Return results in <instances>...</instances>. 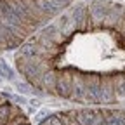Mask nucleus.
I'll use <instances>...</instances> for the list:
<instances>
[{
    "label": "nucleus",
    "instance_id": "9",
    "mask_svg": "<svg viewBox=\"0 0 125 125\" xmlns=\"http://www.w3.org/2000/svg\"><path fill=\"white\" fill-rule=\"evenodd\" d=\"M10 108H12V103H10V101L0 103V123H7V122H9Z\"/></svg>",
    "mask_w": 125,
    "mask_h": 125
},
{
    "label": "nucleus",
    "instance_id": "13",
    "mask_svg": "<svg viewBox=\"0 0 125 125\" xmlns=\"http://www.w3.org/2000/svg\"><path fill=\"white\" fill-rule=\"evenodd\" d=\"M51 113H52V111H49V109H45V108H40L38 111L35 113V122H37V123H38V122H42L43 118H47V116H49Z\"/></svg>",
    "mask_w": 125,
    "mask_h": 125
},
{
    "label": "nucleus",
    "instance_id": "3",
    "mask_svg": "<svg viewBox=\"0 0 125 125\" xmlns=\"http://www.w3.org/2000/svg\"><path fill=\"white\" fill-rule=\"evenodd\" d=\"M99 76H101V73H96V71L83 73V87H85L83 104H97V106H101V99H99Z\"/></svg>",
    "mask_w": 125,
    "mask_h": 125
},
{
    "label": "nucleus",
    "instance_id": "12",
    "mask_svg": "<svg viewBox=\"0 0 125 125\" xmlns=\"http://www.w3.org/2000/svg\"><path fill=\"white\" fill-rule=\"evenodd\" d=\"M10 103H12V104H18V106L21 108V106H26V104H28V97L23 96V94H12Z\"/></svg>",
    "mask_w": 125,
    "mask_h": 125
},
{
    "label": "nucleus",
    "instance_id": "1",
    "mask_svg": "<svg viewBox=\"0 0 125 125\" xmlns=\"http://www.w3.org/2000/svg\"><path fill=\"white\" fill-rule=\"evenodd\" d=\"M70 18L75 24V30L76 33H89V31H92L90 24H89V9H87V2H83V0H80V2H76L70 7L68 10Z\"/></svg>",
    "mask_w": 125,
    "mask_h": 125
},
{
    "label": "nucleus",
    "instance_id": "2",
    "mask_svg": "<svg viewBox=\"0 0 125 125\" xmlns=\"http://www.w3.org/2000/svg\"><path fill=\"white\" fill-rule=\"evenodd\" d=\"M113 0H94V2L87 4L89 9V24L92 28V31H101V24L103 19L108 12V9L111 7Z\"/></svg>",
    "mask_w": 125,
    "mask_h": 125
},
{
    "label": "nucleus",
    "instance_id": "14",
    "mask_svg": "<svg viewBox=\"0 0 125 125\" xmlns=\"http://www.w3.org/2000/svg\"><path fill=\"white\" fill-rule=\"evenodd\" d=\"M28 104H30L31 108H35V109H40V106H42L40 99H37V97H31V99H28Z\"/></svg>",
    "mask_w": 125,
    "mask_h": 125
},
{
    "label": "nucleus",
    "instance_id": "18",
    "mask_svg": "<svg viewBox=\"0 0 125 125\" xmlns=\"http://www.w3.org/2000/svg\"><path fill=\"white\" fill-rule=\"evenodd\" d=\"M0 125H7V123H0Z\"/></svg>",
    "mask_w": 125,
    "mask_h": 125
},
{
    "label": "nucleus",
    "instance_id": "10",
    "mask_svg": "<svg viewBox=\"0 0 125 125\" xmlns=\"http://www.w3.org/2000/svg\"><path fill=\"white\" fill-rule=\"evenodd\" d=\"M12 85H14L16 90H18V94H23V96H30V94H31V96H33V87H31L30 83H26V82H18V80H16Z\"/></svg>",
    "mask_w": 125,
    "mask_h": 125
},
{
    "label": "nucleus",
    "instance_id": "17",
    "mask_svg": "<svg viewBox=\"0 0 125 125\" xmlns=\"http://www.w3.org/2000/svg\"><path fill=\"white\" fill-rule=\"evenodd\" d=\"M23 125H31V123H30V122H28V123H23Z\"/></svg>",
    "mask_w": 125,
    "mask_h": 125
},
{
    "label": "nucleus",
    "instance_id": "16",
    "mask_svg": "<svg viewBox=\"0 0 125 125\" xmlns=\"http://www.w3.org/2000/svg\"><path fill=\"white\" fill-rule=\"evenodd\" d=\"M103 125H109V123H108V122H104V123H103Z\"/></svg>",
    "mask_w": 125,
    "mask_h": 125
},
{
    "label": "nucleus",
    "instance_id": "6",
    "mask_svg": "<svg viewBox=\"0 0 125 125\" xmlns=\"http://www.w3.org/2000/svg\"><path fill=\"white\" fill-rule=\"evenodd\" d=\"M111 82H113V90L116 104L125 103V80H123V71H113L111 73Z\"/></svg>",
    "mask_w": 125,
    "mask_h": 125
},
{
    "label": "nucleus",
    "instance_id": "7",
    "mask_svg": "<svg viewBox=\"0 0 125 125\" xmlns=\"http://www.w3.org/2000/svg\"><path fill=\"white\" fill-rule=\"evenodd\" d=\"M56 80H57L56 70H49V71H45L42 75L40 83H42V89L47 92V96H54L56 97Z\"/></svg>",
    "mask_w": 125,
    "mask_h": 125
},
{
    "label": "nucleus",
    "instance_id": "8",
    "mask_svg": "<svg viewBox=\"0 0 125 125\" xmlns=\"http://www.w3.org/2000/svg\"><path fill=\"white\" fill-rule=\"evenodd\" d=\"M92 116H94V108H90V106L76 109V122L80 125H90Z\"/></svg>",
    "mask_w": 125,
    "mask_h": 125
},
{
    "label": "nucleus",
    "instance_id": "4",
    "mask_svg": "<svg viewBox=\"0 0 125 125\" xmlns=\"http://www.w3.org/2000/svg\"><path fill=\"white\" fill-rule=\"evenodd\" d=\"M99 99H101V106L104 108H111L113 104H116L111 73H101L99 76Z\"/></svg>",
    "mask_w": 125,
    "mask_h": 125
},
{
    "label": "nucleus",
    "instance_id": "11",
    "mask_svg": "<svg viewBox=\"0 0 125 125\" xmlns=\"http://www.w3.org/2000/svg\"><path fill=\"white\" fill-rule=\"evenodd\" d=\"M0 70H2V71L5 73V78H7L9 82H12V83L16 82V71H14V70L7 64V62H5L2 57H0Z\"/></svg>",
    "mask_w": 125,
    "mask_h": 125
},
{
    "label": "nucleus",
    "instance_id": "5",
    "mask_svg": "<svg viewBox=\"0 0 125 125\" xmlns=\"http://www.w3.org/2000/svg\"><path fill=\"white\" fill-rule=\"evenodd\" d=\"M85 97V87H83V71L75 70L71 73V94H70V101L83 104Z\"/></svg>",
    "mask_w": 125,
    "mask_h": 125
},
{
    "label": "nucleus",
    "instance_id": "15",
    "mask_svg": "<svg viewBox=\"0 0 125 125\" xmlns=\"http://www.w3.org/2000/svg\"><path fill=\"white\" fill-rule=\"evenodd\" d=\"M2 83H4V78H0V85H2Z\"/></svg>",
    "mask_w": 125,
    "mask_h": 125
}]
</instances>
